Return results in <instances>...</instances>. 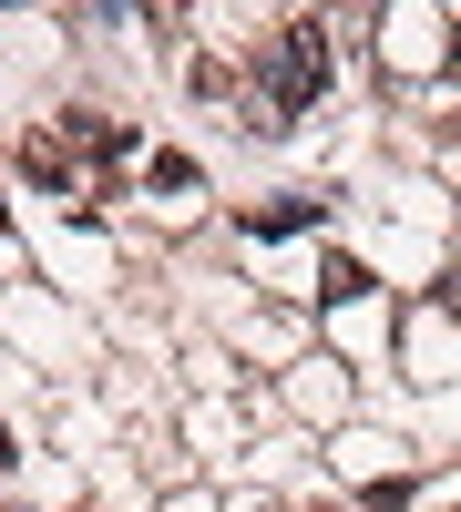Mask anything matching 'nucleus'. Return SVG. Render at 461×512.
<instances>
[{"instance_id": "nucleus-1", "label": "nucleus", "mask_w": 461, "mask_h": 512, "mask_svg": "<svg viewBox=\"0 0 461 512\" xmlns=\"http://www.w3.org/2000/svg\"><path fill=\"white\" fill-rule=\"evenodd\" d=\"M318 93H328V31L318 21H287L267 41V134H277L287 113H308Z\"/></svg>"}, {"instance_id": "nucleus-2", "label": "nucleus", "mask_w": 461, "mask_h": 512, "mask_svg": "<svg viewBox=\"0 0 461 512\" xmlns=\"http://www.w3.org/2000/svg\"><path fill=\"white\" fill-rule=\"evenodd\" d=\"M52 144H62L72 164H123V154H134V134H123L113 113H93V103H82V113H62V123H52Z\"/></svg>"}, {"instance_id": "nucleus-3", "label": "nucleus", "mask_w": 461, "mask_h": 512, "mask_svg": "<svg viewBox=\"0 0 461 512\" xmlns=\"http://www.w3.org/2000/svg\"><path fill=\"white\" fill-rule=\"evenodd\" d=\"M21 175H31V185H52V195H82V164H72L52 134H31V144H21Z\"/></svg>"}, {"instance_id": "nucleus-4", "label": "nucleus", "mask_w": 461, "mask_h": 512, "mask_svg": "<svg viewBox=\"0 0 461 512\" xmlns=\"http://www.w3.org/2000/svg\"><path fill=\"white\" fill-rule=\"evenodd\" d=\"M318 226V195H267V205H246V236H298Z\"/></svg>"}, {"instance_id": "nucleus-5", "label": "nucleus", "mask_w": 461, "mask_h": 512, "mask_svg": "<svg viewBox=\"0 0 461 512\" xmlns=\"http://www.w3.org/2000/svg\"><path fill=\"white\" fill-rule=\"evenodd\" d=\"M154 195H195V164L185 154H154Z\"/></svg>"}, {"instance_id": "nucleus-6", "label": "nucleus", "mask_w": 461, "mask_h": 512, "mask_svg": "<svg viewBox=\"0 0 461 512\" xmlns=\"http://www.w3.org/2000/svg\"><path fill=\"white\" fill-rule=\"evenodd\" d=\"M359 287H369V277L349 267V256H339V267H328V277H318V297H328V308H349V297H359Z\"/></svg>"}, {"instance_id": "nucleus-7", "label": "nucleus", "mask_w": 461, "mask_h": 512, "mask_svg": "<svg viewBox=\"0 0 461 512\" xmlns=\"http://www.w3.org/2000/svg\"><path fill=\"white\" fill-rule=\"evenodd\" d=\"M441 512H461V502H441Z\"/></svg>"}]
</instances>
